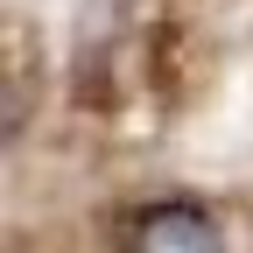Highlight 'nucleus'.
<instances>
[{"label":"nucleus","instance_id":"obj_1","mask_svg":"<svg viewBox=\"0 0 253 253\" xmlns=\"http://www.w3.org/2000/svg\"><path fill=\"white\" fill-rule=\"evenodd\" d=\"M126 253H225V232L197 197H162L126 225Z\"/></svg>","mask_w":253,"mask_h":253}]
</instances>
